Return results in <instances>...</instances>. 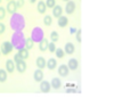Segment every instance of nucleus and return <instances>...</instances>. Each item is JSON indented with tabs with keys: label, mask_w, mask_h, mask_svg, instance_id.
Segmentation results:
<instances>
[{
	"label": "nucleus",
	"mask_w": 130,
	"mask_h": 107,
	"mask_svg": "<svg viewBox=\"0 0 130 107\" xmlns=\"http://www.w3.org/2000/svg\"><path fill=\"white\" fill-rule=\"evenodd\" d=\"M10 25L14 27V30H22L24 26V21L23 17L18 14H13V17L10 20Z\"/></svg>",
	"instance_id": "obj_1"
},
{
	"label": "nucleus",
	"mask_w": 130,
	"mask_h": 107,
	"mask_svg": "<svg viewBox=\"0 0 130 107\" xmlns=\"http://www.w3.org/2000/svg\"><path fill=\"white\" fill-rule=\"evenodd\" d=\"M13 49H14L13 43H11L10 41H5L1 45V50H0V52H2V55H9Z\"/></svg>",
	"instance_id": "obj_2"
},
{
	"label": "nucleus",
	"mask_w": 130,
	"mask_h": 107,
	"mask_svg": "<svg viewBox=\"0 0 130 107\" xmlns=\"http://www.w3.org/2000/svg\"><path fill=\"white\" fill-rule=\"evenodd\" d=\"M76 9V5L74 1H72V0H69V1L66 2V6H65V11H66V14H73L74 11H75Z\"/></svg>",
	"instance_id": "obj_3"
},
{
	"label": "nucleus",
	"mask_w": 130,
	"mask_h": 107,
	"mask_svg": "<svg viewBox=\"0 0 130 107\" xmlns=\"http://www.w3.org/2000/svg\"><path fill=\"white\" fill-rule=\"evenodd\" d=\"M16 10H17L16 1H14V0H9L8 4H7V6H6V11H8V13H10V14H14V13H16Z\"/></svg>",
	"instance_id": "obj_4"
},
{
	"label": "nucleus",
	"mask_w": 130,
	"mask_h": 107,
	"mask_svg": "<svg viewBox=\"0 0 130 107\" xmlns=\"http://www.w3.org/2000/svg\"><path fill=\"white\" fill-rule=\"evenodd\" d=\"M15 68L17 69L20 73H24L26 71V63H25L24 59H21L20 62H17L15 64Z\"/></svg>",
	"instance_id": "obj_5"
},
{
	"label": "nucleus",
	"mask_w": 130,
	"mask_h": 107,
	"mask_svg": "<svg viewBox=\"0 0 130 107\" xmlns=\"http://www.w3.org/2000/svg\"><path fill=\"white\" fill-rule=\"evenodd\" d=\"M50 88H52V85H50V82H48V81H40V91L41 92H45V94H47V92L50 91Z\"/></svg>",
	"instance_id": "obj_6"
},
{
	"label": "nucleus",
	"mask_w": 130,
	"mask_h": 107,
	"mask_svg": "<svg viewBox=\"0 0 130 107\" xmlns=\"http://www.w3.org/2000/svg\"><path fill=\"white\" fill-rule=\"evenodd\" d=\"M74 51H75V47H74L73 43L66 42V45H65V47H64V52L67 54V55H73Z\"/></svg>",
	"instance_id": "obj_7"
},
{
	"label": "nucleus",
	"mask_w": 130,
	"mask_h": 107,
	"mask_svg": "<svg viewBox=\"0 0 130 107\" xmlns=\"http://www.w3.org/2000/svg\"><path fill=\"white\" fill-rule=\"evenodd\" d=\"M58 74L61 76H67V75H69V74H70V69H69V67H67V65H65V64L59 65Z\"/></svg>",
	"instance_id": "obj_8"
},
{
	"label": "nucleus",
	"mask_w": 130,
	"mask_h": 107,
	"mask_svg": "<svg viewBox=\"0 0 130 107\" xmlns=\"http://www.w3.org/2000/svg\"><path fill=\"white\" fill-rule=\"evenodd\" d=\"M67 67H69V69H71V71H75V69L79 67L78 59H75V58H71V59L69 60V63H67Z\"/></svg>",
	"instance_id": "obj_9"
},
{
	"label": "nucleus",
	"mask_w": 130,
	"mask_h": 107,
	"mask_svg": "<svg viewBox=\"0 0 130 107\" xmlns=\"http://www.w3.org/2000/svg\"><path fill=\"white\" fill-rule=\"evenodd\" d=\"M57 22H58V26L59 27H66L69 24V18L66 16L61 15L59 17H57Z\"/></svg>",
	"instance_id": "obj_10"
},
{
	"label": "nucleus",
	"mask_w": 130,
	"mask_h": 107,
	"mask_svg": "<svg viewBox=\"0 0 130 107\" xmlns=\"http://www.w3.org/2000/svg\"><path fill=\"white\" fill-rule=\"evenodd\" d=\"M63 8H62L59 5H55L54 7H53V15L55 16V17H59L61 15H63Z\"/></svg>",
	"instance_id": "obj_11"
},
{
	"label": "nucleus",
	"mask_w": 130,
	"mask_h": 107,
	"mask_svg": "<svg viewBox=\"0 0 130 107\" xmlns=\"http://www.w3.org/2000/svg\"><path fill=\"white\" fill-rule=\"evenodd\" d=\"M6 71L7 73H10V74L15 71V63H14V60L8 59L6 62Z\"/></svg>",
	"instance_id": "obj_12"
},
{
	"label": "nucleus",
	"mask_w": 130,
	"mask_h": 107,
	"mask_svg": "<svg viewBox=\"0 0 130 107\" xmlns=\"http://www.w3.org/2000/svg\"><path fill=\"white\" fill-rule=\"evenodd\" d=\"M33 78H34V81H36V82H40V81H42L43 80L42 69H40V68L37 69V71L34 72V74H33Z\"/></svg>",
	"instance_id": "obj_13"
},
{
	"label": "nucleus",
	"mask_w": 130,
	"mask_h": 107,
	"mask_svg": "<svg viewBox=\"0 0 130 107\" xmlns=\"http://www.w3.org/2000/svg\"><path fill=\"white\" fill-rule=\"evenodd\" d=\"M18 56H20L22 59H27V58L30 57V55H29V50L26 49V48H20L18 49Z\"/></svg>",
	"instance_id": "obj_14"
},
{
	"label": "nucleus",
	"mask_w": 130,
	"mask_h": 107,
	"mask_svg": "<svg viewBox=\"0 0 130 107\" xmlns=\"http://www.w3.org/2000/svg\"><path fill=\"white\" fill-rule=\"evenodd\" d=\"M46 66L49 69H55L57 67V60L55 58H49L48 62H46Z\"/></svg>",
	"instance_id": "obj_15"
},
{
	"label": "nucleus",
	"mask_w": 130,
	"mask_h": 107,
	"mask_svg": "<svg viewBox=\"0 0 130 107\" xmlns=\"http://www.w3.org/2000/svg\"><path fill=\"white\" fill-rule=\"evenodd\" d=\"M47 47H48V40L42 38L40 40V42H39V49H40V51H46Z\"/></svg>",
	"instance_id": "obj_16"
},
{
	"label": "nucleus",
	"mask_w": 130,
	"mask_h": 107,
	"mask_svg": "<svg viewBox=\"0 0 130 107\" xmlns=\"http://www.w3.org/2000/svg\"><path fill=\"white\" fill-rule=\"evenodd\" d=\"M36 63H37L38 68L42 69V68H45V67H46V59L43 57H38V58H37V60H36Z\"/></svg>",
	"instance_id": "obj_17"
},
{
	"label": "nucleus",
	"mask_w": 130,
	"mask_h": 107,
	"mask_svg": "<svg viewBox=\"0 0 130 107\" xmlns=\"http://www.w3.org/2000/svg\"><path fill=\"white\" fill-rule=\"evenodd\" d=\"M50 85H52L54 89H59L61 85H62V82H61V80H59L58 78H54L52 80V82H50Z\"/></svg>",
	"instance_id": "obj_18"
},
{
	"label": "nucleus",
	"mask_w": 130,
	"mask_h": 107,
	"mask_svg": "<svg viewBox=\"0 0 130 107\" xmlns=\"http://www.w3.org/2000/svg\"><path fill=\"white\" fill-rule=\"evenodd\" d=\"M37 9L40 14H45L46 10H47V7H46V4L43 1H39L38 6H37Z\"/></svg>",
	"instance_id": "obj_19"
},
{
	"label": "nucleus",
	"mask_w": 130,
	"mask_h": 107,
	"mask_svg": "<svg viewBox=\"0 0 130 107\" xmlns=\"http://www.w3.org/2000/svg\"><path fill=\"white\" fill-rule=\"evenodd\" d=\"M33 42L34 41L32 40V38H27L26 40L24 41V47L26 48L27 50H31L32 48H33Z\"/></svg>",
	"instance_id": "obj_20"
},
{
	"label": "nucleus",
	"mask_w": 130,
	"mask_h": 107,
	"mask_svg": "<svg viewBox=\"0 0 130 107\" xmlns=\"http://www.w3.org/2000/svg\"><path fill=\"white\" fill-rule=\"evenodd\" d=\"M7 76H8V73H7L6 69H0V82L4 83L7 80Z\"/></svg>",
	"instance_id": "obj_21"
},
{
	"label": "nucleus",
	"mask_w": 130,
	"mask_h": 107,
	"mask_svg": "<svg viewBox=\"0 0 130 107\" xmlns=\"http://www.w3.org/2000/svg\"><path fill=\"white\" fill-rule=\"evenodd\" d=\"M58 39H59V35H58V33H57L56 31H53L52 33H50V40H52L53 42L58 41Z\"/></svg>",
	"instance_id": "obj_22"
},
{
	"label": "nucleus",
	"mask_w": 130,
	"mask_h": 107,
	"mask_svg": "<svg viewBox=\"0 0 130 107\" xmlns=\"http://www.w3.org/2000/svg\"><path fill=\"white\" fill-rule=\"evenodd\" d=\"M43 23H45V25H47V26H49V25L53 23V17H52V16H50V15L45 16V18H43Z\"/></svg>",
	"instance_id": "obj_23"
},
{
	"label": "nucleus",
	"mask_w": 130,
	"mask_h": 107,
	"mask_svg": "<svg viewBox=\"0 0 130 107\" xmlns=\"http://www.w3.org/2000/svg\"><path fill=\"white\" fill-rule=\"evenodd\" d=\"M54 52L56 54L57 58H63L64 56H65V52H64V50H63V49H59V48H56V50H55Z\"/></svg>",
	"instance_id": "obj_24"
},
{
	"label": "nucleus",
	"mask_w": 130,
	"mask_h": 107,
	"mask_svg": "<svg viewBox=\"0 0 130 107\" xmlns=\"http://www.w3.org/2000/svg\"><path fill=\"white\" fill-rule=\"evenodd\" d=\"M45 4H46L47 8H53V7L56 5V1H55V0H46Z\"/></svg>",
	"instance_id": "obj_25"
},
{
	"label": "nucleus",
	"mask_w": 130,
	"mask_h": 107,
	"mask_svg": "<svg viewBox=\"0 0 130 107\" xmlns=\"http://www.w3.org/2000/svg\"><path fill=\"white\" fill-rule=\"evenodd\" d=\"M47 49L49 50L50 52H54L55 50H56V46H55V42H48V47H47Z\"/></svg>",
	"instance_id": "obj_26"
},
{
	"label": "nucleus",
	"mask_w": 130,
	"mask_h": 107,
	"mask_svg": "<svg viewBox=\"0 0 130 107\" xmlns=\"http://www.w3.org/2000/svg\"><path fill=\"white\" fill-rule=\"evenodd\" d=\"M5 17H6V8L0 7V21H2Z\"/></svg>",
	"instance_id": "obj_27"
},
{
	"label": "nucleus",
	"mask_w": 130,
	"mask_h": 107,
	"mask_svg": "<svg viewBox=\"0 0 130 107\" xmlns=\"http://www.w3.org/2000/svg\"><path fill=\"white\" fill-rule=\"evenodd\" d=\"M23 6H24V0H17L16 1V7L17 8H22Z\"/></svg>",
	"instance_id": "obj_28"
},
{
	"label": "nucleus",
	"mask_w": 130,
	"mask_h": 107,
	"mask_svg": "<svg viewBox=\"0 0 130 107\" xmlns=\"http://www.w3.org/2000/svg\"><path fill=\"white\" fill-rule=\"evenodd\" d=\"M76 40H78V42H81V30H78L76 31Z\"/></svg>",
	"instance_id": "obj_29"
},
{
	"label": "nucleus",
	"mask_w": 130,
	"mask_h": 107,
	"mask_svg": "<svg viewBox=\"0 0 130 107\" xmlns=\"http://www.w3.org/2000/svg\"><path fill=\"white\" fill-rule=\"evenodd\" d=\"M5 30H6V26H5L4 23L0 22V34H2L5 32Z\"/></svg>",
	"instance_id": "obj_30"
},
{
	"label": "nucleus",
	"mask_w": 130,
	"mask_h": 107,
	"mask_svg": "<svg viewBox=\"0 0 130 107\" xmlns=\"http://www.w3.org/2000/svg\"><path fill=\"white\" fill-rule=\"evenodd\" d=\"M21 59H22V58H21L20 56H18V54H16V55L14 56V63H15V64H16L17 62H20Z\"/></svg>",
	"instance_id": "obj_31"
},
{
	"label": "nucleus",
	"mask_w": 130,
	"mask_h": 107,
	"mask_svg": "<svg viewBox=\"0 0 130 107\" xmlns=\"http://www.w3.org/2000/svg\"><path fill=\"white\" fill-rule=\"evenodd\" d=\"M36 1H37V0H30V2H31V4H34Z\"/></svg>",
	"instance_id": "obj_32"
},
{
	"label": "nucleus",
	"mask_w": 130,
	"mask_h": 107,
	"mask_svg": "<svg viewBox=\"0 0 130 107\" xmlns=\"http://www.w3.org/2000/svg\"><path fill=\"white\" fill-rule=\"evenodd\" d=\"M63 1H65V2H66V1H69V0H63Z\"/></svg>",
	"instance_id": "obj_33"
},
{
	"label": "nucleus",
	"mask_w": 130,
	"mask_h": 107,
	"mask_svg": "<svg viewBox=\"0 0 130 107\" xmlns=\"http://www.w3.org/2000/svg\"><path fill=\"white\" fill-rule=\"evenodd\" d=\"M1 2H2V0H0V4H1Z\"/></svg>",
	"instance_id": "obj_34"
},
{
	"label": "nucleus",
	"mask_w": 130,
	"mask_h": 107,
	"mask_svg": "<svg viewBox=\"0 0 130 107\" xmlns=\"http://www.w3.org/2000/svg\"><path fill=\"white\" fill-rule=\"evenodd\" d=\"M0 55H1V52H0Z\"/></svg>",
	"instance_id": "obj_35"
}]
</instances>
